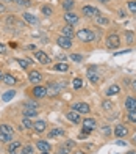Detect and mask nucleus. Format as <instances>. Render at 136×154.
I'll return each instance as SVG.
<instances>
[{
  "mask_svg": "<svg viewBox=\"0 0 136 154\" xmlns=\"http://www.w3.org/2000/svg\"><path fill=\"white\" fill-rule=\"evenodd\" d=\"M22 17H24L25 22H28V24H31V25H36V24H38V17H36L35 14H31V13H24Z\"/></svg>",
  "mask_w": 136,
  "mask_h": 154,
  "instance_id": "17",
  "label": "nucleus"
},
{
  "mask_svg": "<svg viewBox=\"0 0 136 154\" xmlns=\"http://www.w3.org/2000/svg\"><path fill=\"white\" fill-rule=\"evenodd\" d=\"M17 3H19V5H25V6H28V5H30V2H28V0H19Z\"/></svg>",
  "mask_w": 136,
  "mask_h": 154,
  "instance_id": "43",
  "label": "nucleus"
},
{
  "mask_svg": "<svg viewBox=\"0 0 136 154\" xmlns=\"http://www.w3.org/2000/svg\"><path fill=\"white\" fill-rule=\"evenodd\" d=\"M125 41H127L128 44H132L133 41H135V33L133 32H127L125 33Z\"/></svg>",
  "mask_w": 136,
  "mask_h": 154,
  "instance_id": "32",
  "label": "nucleus"
},
{
  "mask_svg": "<svg viewBox=\"0 0 136 154\" xmlns=\"http://www.w3.org/2000/svg\"><path fill=\"white\" fill-rule=\"evenodd\" d=\"M41 154H50V152H41Z\"/></svg>",
  "mask_w": 136,
  "mask_h": 154,
  "instance_id": "53",
  "label": "nucleus"
},
{
  "mask_svg": "<svg viewBox=\"0 0 136 154\" xmlns=\"http://www.w3.org/2000/svg\"><path fill=\"white\" fill-rule=\"evenodd\" d=\"M128 52H132L130 49H125V51H120V52H116V55H124V54H128Z\"/></svg>",
  "mask_w": 136,
  "mask_h": 154,
  "instance_id": "45",
  "label": "nucleus"
},
{
  "mask_svg": "<svg viewBox=\"0 0 136 154\" xmlns=\"http://www.w3.org/2000/svg\"><path fill=\"white\" fill-rule=\"evenodd\" d=\"M119 91H120V88H119L117 85H111L110 88L106 90V96H114V94H119Z\"/></svg>",
  "mask_w": 136,
  "mask_h": 154,
  "instance_id": "28",
  "label": "nucleus"
},
{
  "mask_svg": "<svg viewBox=\"0 0 136 154\" xmlns=\"http://www.w3.org/2000/svg\"><path fill=\"white\" fill-rule=\"evenodd\" d=\"M2 82L5 83V85H10V87H13L14 83L17 82L16 80V77L13 75V74H3V77H2Z\"/></svg>",
  "mask_w": 136,
  "mask_h": 154,
  "instance_id": "16",
  "label": "nucleus"
},
{
  "mask_svg": "<svg viewBox=\"0 0 136 154\" xmlns=\"http://www.w3.org/2000/svg\"><path fill=\"white\" fill-rule=\"evenodd\" d=\"M16 61L20 65V68H24V69H27V68L31 65V60H30V58H17Z\"/></svg>",
  "mask_w": 136,
  "mask_h": 154,
  "instance_id": "27",
  "label": "nucleus"
},
{
  "mask_svg": "<svg viewBox=\"0 0 136 154\" xmlns=\"http://www.w3.org/2000/svg\"><path fill=\"white\" fill-rule=\"evenodd\" d=\"M120 46V38L117 36L116 33L110 35V36L106 38V47L108 49H117Z\"/></svg>",
  "mask_w": 136,
  "mask_h": 154,
  "instance_id": "3",
  "label": "nucleus"
},
{
  "mask_svg": "<svg viewBox=\"0 0 136 154\" xmlns=\"http://www.w3.org/2000/svg\"><path fill=\"white\" fill-rule=\"evenodd\" d=\"M72 87H74V90H80L81 87H83V82H81V79H74Z\"/></svg>",
  "mask_w": 136,
  "mask_h": 154,
  "instance_id": "33",
  "label": "nucleus"
},
{
  "mask_svg": "<svg viewBox=\"0 0 136 154\" xmlns=\"http://www.w3.org/2000/svg\"><path fill=\"white\" fill-rule=\"evenodd\" d=\"M133 142H135V143H136V135H135V137H133Z\"/></svg>",
  "mask_w": 136,
  "mask_h": 154,
  "instance_id": "51",
  "label": "nucleus"
},
{
  "mask_svg": "<svg viewBox=\"0 0 136 154\" xmlns=\"http://www.w3.org/2000/svg\"><path fill=\"white\" fill-rule=\"evenodd\" d=\"M2 11H5V6H3L2 3H0V13H2Z\"/></svg>",
  "mask_w": 136,
  "mask_h": 154,
  "instance_id": "46",
  "label": "nucleus"
},
{
  "mask_svg": "<svg viewBox=\"0 0 136 154\" xmlns=\"http://www.w3.org/2000/svg\"><path fill=\"white\" fill-rule=\"evenodd\" d=\"M2 77H3V72H2V71H0V80H2Z\"/></svg>",
  "mask_w": 136,
  "mask_h": 154,
  "instance_id": "50",
  "label": "nucleus"
},
{
  "mask_svg": "<svg viewBox=\"0 0 136 154\" xmlns=\"http://www.w3.org/2000/svg\"><path fill=\"white\" fill-rule=\"evenodd\" d=\"M125 107H127L128 110H136V97L128 96L127 99H125Z\"/></svg>",
  "mask_w": 136,
  "mask_h": 154,
  "instance_id": "19",
  "label": "nucleus"
},
{
  "mask_svg": "<svg viewBox=\"0 0 136 154\" xmlns=\"http://www.w3.org/2000/svg\"><path fill=\"white\" fill-rule=\"evenodd\" d=\"M71 149H72L71 146H67V145L64 143V146H59V152H58V154H69Z\"/></svg>",
  "mask_w": 136,
  "mask_h": 154,
  "instance_id": "36",
  "label": "nucleus"
},
{
  "mask_svg": "<svg viewBox=\"0 0 136 154\" xmlns=\"http://www.w3.org/2000/svg\"><path fill=\"white\" fill-rule=\"evenodd\" d=\"M71 60L80 63V61H83V57H81V55H78V54H72V55H71Z\"/></svg>",
  "mask_w": 136,
  "mask_h": 154,
  "instance_id": "40",
  "label": "nucleus"
},
{
  "mask_svg": "<svg viewBox=\"0 0 136 154\" xmlns=\"http://www.w3.org/2000/svg\"><path fill=\"white\" fill-rule=\"evenodd\" d=\"M19 148H20V142H19V140H14V142L8 146V152H10V154H14Z\"/></svg>",
  "mask_w": 136,
  "mask_h": 154,
  "instance_id": "25",
  "label": "nucleus"
},
{
  "mask_svg": "<svg viewBox=\"0 0 136 154\" xmlns=\"http://www.w3.org/2000/svg\"><path fill=\"white\" fill-rule=\"evenodd\" d=\"M36 146H38V149H39L41 152H50V151H52L50 143H49V142H45V140H39Z\"/></svg>",
  "mask_w": 136,
  "mask_h": 154,
  "instance_id": "14",
  "label": "nucleus"
},
{
  "mask_svg": "<svg viewBox=\"0 0 136 154\" xmlns=\"http://www.w3.org/2000/svg\"><path fill=\"white\" fill-rule=\"evenodd\" d=\"M83 132L85 134H91L92 129L96 128V120H92V118H86V120H83Z\"/></svg>",
  "mask_w": 136,
  "mask_h": 154,
  "instance_id": "9",
  "label": "nucleus"
},
{
  "mask_svg": "<svg viewBox=\"0 0 136 154\" xmlns=\"http://www.w3.org/2000/svg\"><path fill=\"white\" fill-rule=\"evenodd\" d=\"M0 134H6V135H13L14 131L10 124H0Z\"/></svg>",
  "mask_w": 136,
  "mask_h": 154,
  "instance_id": "21",
  "label": "nucleus"
},
{
  "mask_svg": "<svg viewBox=\"0 0 136 154\" xmlns=\"http://www.w3.org/2000/svg\"><path fill=\"white\" fill-rule=\"evenodd\" d=\"M77 38L80 41H83V43H92L94 39H96V35H94L92 30L89 29H81L77 32Z\"/></svg>",
  "mask_w": 136,
  "mask_h": 154,
  "instance_id": "1",
  "label": "nucleus"
},
{
  "mask_svg": "<svg viewBox=\"0 0 136 154\" xmlns=\"http://www.w3.org/2000/svg\"><path fill=\"white\" fill-rule=\"evenodd\" d=\"M125 154H136V151H128V152H125Z\"/></svg>",
  "mask_w": 136,
  "mask_h": 154,
  "instance_id": "49",
  "label": "nucleus"
},
{
  "mask_svg": "<svg viewBox=\"0 0 136 154\" xmlns=\"http://www.w3.org/2000/svg\"><path fill=\"white\" fill-rule=\"evenodd\" d=\"M86 75H88V79H89L92 83H97L99 79H100V71H99V68L96 65H92L88 68V71H86Z\"/></svg>",
  "mask_w": 136,
  "mask_h": 154,
  "instance_id": "2",
  "label": "nucleus"
},
{
  "mask_svg": "<svg viewBox=\"0 0 136 154\" xmlns=\"http://www.w3.org/2000/svg\"><path fill=\"white\" fill-rule=\"evenodd\" d=\"M0 54H6V46L5 44H0Z\"/></svg>",
  "mask_w": 136,
  "mask_h": 154,
  "instance_id": "44",
  "label": "nucleus"
},
{
  "mask_svg": "<svg viewBox=\"0 0 136 154\" xmlns=\"http://www.w3.org/2000/svg\"><path fill=\"white\" fill-rule=\"evenodd\" d=\"M127 134H128V129L125 128L124 124H119V126L114 128V135L116 137H125Z\"/></svg>",
  "mask_w": 136,
  "mask_h": 154,
  "instance_id": "15",
  "label": "nucleus"
},
{
  "mask_svg": "<svg viewBox=\"0 0 136 154\" xmlns=\"http://www.w3.org/2000/svg\"><path fill=\"white\" fill-rule=\"evenodd\" d=\"M53 69L58 72H66V71H69V65H66L64 61H61V63H56V65L53 66Z\"/></svg>",
  "mask_w": 136,
  "mask_h": 154,
  "instance_id": "24",
  "label": "nucleus"
},
{
  "mask_svg": "<svg viewBox=\"0 0 136 154\" xmlns=\"http://www.w3.org/2000/svg\"><path fill=\"white\" fill-rule=\"evenodd\" d=\"M96 22L99 25H108V24H110V20H108L106 17H103V16H97L96 17Z\"/></svg>",
  "mask_w": 136,
  "mask_h": 154,
  "instance_id": "29",
  "label": "nucleus"
},
{
  "mask_svg": "<svg viewBox=\"0 0 136 154\" xmlns=\"http://www.w3.org/2000/svg\"><path fill=\"white\" fill-rule=\"evenodd\" d=\"M61 135H64V129L63 128H53L49 132V138H56V137H61Z\"/></svg>",
  "mask_w": 136,
  "mask_h": 154,
  "instance_id": "18",
  "label": "nucleus"
},
{
  "mask_svg": "<svg viewBox=\"0 0 136 154\" xmlns=\"http://www.w3.org/2000/svg\"><path fill=\"white\" fill-rule=\"evenodd\" d=\"M33 96L38 97V99H41V97H45V96H47V88L42 87V85H36L35 88H33Z\"/></svg>",
  "mask_w": 136,
  "mask_h": 154,
  "instance_id": "10",
  "label": "nucleus"
},
{
  "mask_svg": "<svg viewBox=\"0 0 136 154\" xmlns=\"http://www.w3.org/2000/svg\"><path fill=\"white\" fill-rule=\"evenodd\" d=\"M66 87V83L63 82V83H61V82H49V88H47V93H52V94H56V93H59L61 91V90H63Z\"/></svg>",
  "mask_w": 136,
  "mask_h": 154,
  "instance_id": "4",
  "label": "nucleus"
},
{
  "mask_svg": "<svg viewBox=\"0 0 136 154\" xmlns=\"http://www.w3.org/2000/svg\"><path fill=\"white\" fill-rule=\"evenodd\" d=\"M99 2H102V3H110V0H99Z\"/></svg>",
  "mask_w": 136,
  "mask_h": 154,
  "instance_id": "48",
  "label": "nucleus"
},
{
  "mask_svg": "<svg viewBox=\"0 0 136 154\" xmlns=\"http://www.w3.org/2000/svg\"><path fill=\"white\" fill-rule=\"evenodd\" d=\"M77 154H85V152H81V151H77Z\"/></svg>",
  "mask_w": 136,
  "mask_h": 154,
  "instance_id": "52",
  "label": "nucleus"
},
{
  "mask_svg": "<svg viewBox=\"0 0 136 154\" xmlns=\"http://www.w3.org/2000/svg\"><path fill=\"white\" fill-rule=\"evenodd\" d=\"M20 154H33V146L31 145H25L22 148V152Z\"/></svg>",
  "mask_w": 136,
  "mask_h": 154,
  "instance_id": "37",
  "label": "nucleus"
},
{
  "mask_svg": "<svg viewBox=\"0 0 136 154\" xmlns=\"http://www.w3.org/2000/svg\"><path fill=\"white\" fill-rule=\"evenodd\" d=\"M127 116H128V120H130L132 123H136V110H130Z\"/></svg>",
  "mask_w": 136,
  "mask_h": 154,
  "instance_id": "39",
  "label": "nucleus"
},
{
  "mask_svg": "<svg viewBox=\"0 0 136 154\" xmlns=\"http://www.w3.org/2000/svg\"><path fill=\"white\" fill-rule=\"evenodd\" d=\"M64 20L69 25H75L78 22V16L75 14V13H72V11H66V14H64Z\"/></svg>",
  "mask_w": 136,
  "mask_h": 154,
  "instance_id": "11",
  "label": "nucleus"
},
{
  "mask_svg": "<svg viewBox=\"0 0 136 154\" xmlns=\"http://www.w3.org/2000/svg\"><path fill=\"white\" fill-rule=\"evenodd\" d=\"M13 140V135H6V134H0V142L3 143H10Z\"/></svg>",
  "mask_w": 136,
  "mask_h": 154,
  "instance_id": "35",
  "label": "nucleus"
},
{
  "mask_svg": "<svg viewBox=\"0 0 136 154\" xmlns=\"http://www.w3.org/2000/svg\"><path fill=\"white\" fill-rule=\"evenodd\" d=\"M41 11H42V14H44V16H50L52 13H53V10L50 8L49 5H44V6H42V10H41Z\"/></svg>",
  "mask_w": 136,
  "mask_h": 154,
  "instance_id": "34",
  "label": "nucleus"
},
{
  "mask_svg": "<svg viewBox=\"0 0 136 154\" xmlns=\"http://www.w3.org/2000/svg\"><path fill=\"white\" fill-rule=\"evenodd\" d=\"M128 8H130V11H132V13H136V2H135V0L128 2Z\"/></svg>",
  "mask_w": 136,
  "mask_h": 154,
  "instance_id": "42",
  "label": "nucleus"
},
{
  "mask_svg": "<svg viewBox=\"0 0 136 154\" xmlns=\"http://www.w3.org/2000/svg\"><path fill=\"white\" fill-rule=\"evenodd\" d=\"M102 107H103L105 110H111V109H113V102L106 99V101H103V102H102Z\"/></svg>",
  "mask_w": 136,
  "mask_h": 154,
  "instance_id": "38",
  "label": "nucleus"
},
{
  "mask_svg": "<svg viewBox=\"0 0 136 154\" xmlns=\"http://www.w3.org/2000/svg\"><path fill=\"white\" fill-rule=\"evenodd\" d=\"M14 96H16V90H8L6 93L2 94V101H3V102H8V101H11Z\"/></svg>",
  "mask_w": 136,
  "mask_h": 154,
  "instance_id": "23",
  "label": "nucleus"
},
{
  "mask_svg": "<svg viewBox=\"0 0 136 154\" xmlns=\"http://www.w3.org/2000/svg\"><path fill=\"white\" fill-rule=\"evenodd\" d=\"M132 85H133V90H136V80H133V82H132Z\"/></svg>",
  "mask_w": 136,
  "mask_h": 154,
  "instance_id": "47",
  "label": "nucleus"
},
{
  "mask_svg": "<svg viewBox=\"0 0 136 154\" xmlns=\"http://www.w3.org/2000/svg\"><path fill=\"white\" fill-rule=\"evenodd\" d=\"M25 107H31V109H38L39 106H38V102H35V101H27V104H25Z\"/></svg>",
  "mask_w": 136,
  "mask_h": 154,
  "instance_id": "41",
  "label": "nucleus"
},
{
  "mask_svg": "<svg viewBox=\"0 0 136 154\" xmlns=\"http://www.w3.org/2000/svg\"><path fill=\"white\" fill-rule=\"evenodd\" d=\"M81 13H83L85 16H89V17H97L100 16V11L97 8H94V6H89V5H85L83 8H81Z\"/></svg>",
  "mask_w": 136,
  "mask_h": 154,
  "instance_id": "6",
  "label": "nucleus"
},
{
  "mask_svg": "<svg viewBox=\"0 0 136 154\" xmlns=\"http://www.w3.org/2000/svg\"><path fill=\"white\" fill-rule=\"evenodd\" d=\"M66 118H67L69 121L75 123V124L81 121V116H80V113H78V112H75V110H71V112H67V113H66Z\"/></svg>",
  "mask_w": 136,
  "mask_h": 154,
  "instance_id": "13",
  "label": "nucleus"
},
{
  "mask_svg": "<svg viewBox=\"0 0 136 154\" xmlns=\"http://www.w3.org/2000/svg\"><path fill=\"white\" fill-rule=\"evenodd\" d=\"M28 80H30L31 83H35V85H38V83L42 80V74H41L39 71H30V74H28Z\"/></svg>",
  "mask_w": 136,
  "mask_h": 154,
  "instance_id": "12",
  "label": "nucleus"
},
{
  "mask_svg": "<svg viewBox=\"0 0 136 154\" xmlns=\"http://www.w3.org/2000/svg\"><path fill=\"white\" fill-rule=\"evenodd\" d=\"M75 5V2L74 0H64V3H63V8L66 10V11H71V8Z\"/></svg>",
  "mask_w": 136,
  "mask_h": 154,
  "instance_id": "31",
  "label": "nucleus"
},
{
  "mask_svg": "<svg viewBox=\"0 0 136 154\" xmlns=\"http://www.w3.org/2000/svg\"><path fill=\"white\" fill-rule=\"evenodd\" d=\"M71 107H72V110L78 112V113H89V110H91L86 102H74Z\"/></svg>",
  "mask_w": 136,
  "mask_h": 154,
  "instance_id": "5",
  "label": "nucleus"
},
{
  "mask_svg": "<svg viewBox=\"0 0 136 154\" xmlns=\"http://www.w3.org/2000/svg\"><path fill=\"white\" fill-rule=\"evenodd\" d=\"M22 126L25 129H33V123H31V120L30 118H25L24 116V120H22Z\"/></svg>",
  "mask_w": 136,
  "mask_h": 154,
  "instance_id": "30",
  "label": "nucleus"
},
{
  "mask_svg": "<svg viewBox=\"0 0 136 154\" xmlns=\"http://www.w3.org/2000/svg\"><path fill=\"white\" fill-rule=\"evenodd\" d=\"M45 128H47V123L42 121V120H39V121H36V123H33V129H35L36 132H44Z\"/></svg>",
  "mask_w": 136,
  "mask_h": 154,
  "instance_id": "20",
  "label": "nucleus"
},
{
  "mask_svg": "<svg viewBox=\"0 0 136 154\" xmlns=\"http://www.w3.org/2000/svg\"><path fill=\"white\" fill-rule=\"evenodd\" d=\"M35 57H36V60L41 63V65H50V57H49L45 52L36 51V52H35Z\"/></svg>",
  "mask_w": 136,
  "mask_h": 154,
  "instance_id": "8",
  "label": "nucleus"
},
{
  "mask_svg": "<svg viewBox=\"0 0 136 154\" xmlns=\"http://www.w3.org/2000/svg\"><path fill=\"white\" fill-rule=\"evenodd\" d=\"M56 44L59 47H63V49H71L72 47V38H67V36H58L56 38Z\"/></svg>",
  "mask_w": 136,
  "mask_h": 154,
  "instance_id": "7",
  "label": "nucleus"
},
{
  "mask_svg": "<svg viewBox=\"0 0 136 154\" xmlns=\"http://www.w3.org/2000/svg\"><path fill=\"white\" fill-rule=\"evenodd\" d=\"M38 115V109H31V107H25L24 109V116L25 118H33Z\"/></svg>",
  "mask_w": 136,
  "mask_h": 154,
  "instance_id": "22",
  "label": "nucleus"
},
{
  "mask_svg": "<svg viewBox=\"0 0 136 154\" xmlns=\"http://www.w3.org/2000/svg\"><path fill=\"white\" fill-rule=\"evenodd\" d=\"M63 36H67V38H72V36H74L72 25H69V24H67L66 27H63Z\"/></svg>",
  "mask_w": 136,
  "mask_h": 154,
  "instance_id": "26",
  "label": "nucleus"
}]
</instances>
